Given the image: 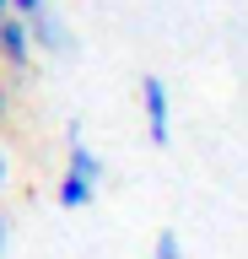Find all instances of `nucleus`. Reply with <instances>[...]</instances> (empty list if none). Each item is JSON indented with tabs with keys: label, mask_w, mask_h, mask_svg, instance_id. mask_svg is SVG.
Segmentation results:
<instances>
[{
	"label": "nucleus",
	"mask_w": 248,
	"mask_h": 259,
	"mask_svg": "<svg viewBox=\"0 0 248 259\" xmlns=\"http://www.w3.org/2000/svg\"><path fill=\"white\" fill-rule=\"evenodd\" d=\"M140 113H146V135L151 146H167L173 141V92H167L162 76H140Z\"/></svg>",
	"instance_id": "1"
},
{
	"label": "nucleus",
	"mask_w": 248,
	"mask_h": 259,
	"mask_svg": "<svg viewBox=\"0 0 248 259\" xmlns=\"http://www.w3.org/2000/svg\"><path fill=\"white\" fill-rule=\"evenodd\" d=\"M27 32H33V49H43L49 60H70L76 54V32L54 6H43L38 16H27Z\"/></svg>",
	"instance_id": "2"
},
{
	"label": "nucleus",
	"mask_w": 248,
	"mask_h": 259,
	"mask_svg": "<svg viewBox=\"0 0 248 259\" xmlns=\"http://www.w3.org/2000/svg\"><path fill=\"white\" fill-rule=\"evenodd\" d=\"M0 60L11 76H27L33 70V32H27V16H0Z\"/></svg>",
	"instance_id": "3"
},
{
	"label": "nucleus",
	"mask_w": 248,
	"mask_h": 259,
	"mask_svg": "<svg viewBox=\"0 0 248 259\" xmlns=\"http://www.w3.org/2000/svg\"><path fill=\"white\" fill-rule=\"evenodd\" d=\"M65 173L86 178V184H103V157L81 141V124H70V151H65Z\"/></svg>",
	"instance_id": "4"
},
{
	"label": "nucleus",
	"mask_w": 248,
	"mask_h": 259,
	"mask_svg": "<svg viewBox=\"0 0 248 259\" xmlns=\"http://www.w3.org/2000/svg\"><path fill=\"white\" fill-rule=\"evenodd\" d=\"M97 200V184H86V178H60V205L65 210H81V205H92Z\"/></svg>",
	"instance_id": "5"
},
{
	"label": "nucleus",
	"mask_w": 248,
	"mask_h": 259,
	"mask_svg": "<svg viewBox=\"0 0 248 259\" xmlns=\"http://www.w3.org/2000/svg\"><path fill=\"white\" fill-rule=\"evenodd\" d=\"M151 259H189V254H183V243H178V232H173V227H162V232H157V243H151Z\"/></svg>",
	"instance_id": "6"
},
{
	"label": "nucleus",
	"mask_w": 248,
	"mask_h": 259,
	"mask_svg": "<svg viewBox=\"0 0 248 259\" xmlns=\"http://www.w3.org/2000/svg\"><path fill=\"white\" fill-rule=\"evenodd\" d=\"M11 11H17V16H38V11H43V0H11Z\"/></svg>",
	"instance_id": "7"
},
{
	"label": "nucleus",
	"mask_w": 248,
	"mask_h": 259,
	"mask_svg": "<svg viewBox=\"0 0 248 259\" xmlns=\"http://www.w3.org/2000/svg\"><path fill=\"white\" fill-rule=\"evenodd\" d=\"M11 124V92H6V81H0V130Z\"/></svg>",
	"instance_id": "8"
},
{
	"label": "nucleus",
	"mask_w": 248,
	"mask_h": 259,
	"mask_svg": "<svg viewBox=\"0 0 248 259\" xmlns=\"http://www.w3.org/2000/svg\"><path fill=\"white\" fill-rule=\"evenodd\" d=\"M6 243H11V216L0 210V254H6Z\"/></svg>",
	"instance_id": "9"
},
{
	"label": "nucleus",
	"mask_w": 248,
	"mask_h": 259,
	"mask_svg": "<svg viewBox=\"0 0 248 259\" xmlns=\"http://www.w3.org/2000/svg\"><path fill=\"white\" fill-rule=\"evenodd\" d=\"M6 178H11V162H6V151H0V189H6Z\"/></svg>",
	"instance_id": "10"
},
{
	"label": "nucleus",
	"mask_w": 248,
	"mask_h": 259,
	"mask_svg": "<svg viewBox=\"0 0 248 259\" xmlns=\"http://www.w3.org/2000/svg\"><path fill=\"white\" fill-rule=\"evenodd\" d=\"M0 16H11V0H0Z\"/></svg>",
	"instance_id": "11"
}]
</instances>
